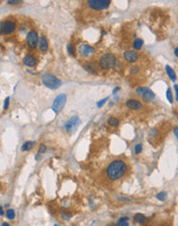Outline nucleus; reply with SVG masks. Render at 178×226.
I'll list each match as a JSON object with an SVG mask.
<instances>
[{
    "label": "nucleus",
    "mask_w": 178,
    "mask_h": 226,
    "mask_svg": "<svg viewBox=\"0 0 178 226\" xmlns=\"http://www.w3.org/2000/svg\"><path fill=\"white\" fill-rule=\"evenodd\" d=\"M26 40H27V45H28L30 49H36V46L38 45V40H39L37 32L34 31V30L29 31L28 33H27Z\"/></svg>",
    "instance_id": "0eeeda50"
},
{
    "label": "nucleus",
    "mask_w": 178,
    "mask_h": 226,
    "mask_svg": "<svg viewBox=\"0 0 178 226\" xmlns=\"http://www.w3.org/2000/svg\"><path fill=\"white\" fill-rule=\"evenodd\" d=\"M134 220L136 221L137 223H139V224H143L144 222H146L147 218L142 214H136L134 217Z\"/></svg>",
    "instance_id": "dca6fc26"
},
{
    "label": "nucleus",
    "mask_w": 178,
    "mask_h": 226,
    "mask_svg": "<svg viewBox=\"0 0 178 226\" xmlns=\"http://www.w3.org/2000/svg\"><path fill=\"white\" fill-rule=\"evenodd\" d=\"M34 146H35V142H33V141L25 142L23 144V146H22V151H28V150H31Z\"/></svg>",
    "instance_id": "2eb2a0df"
},
{
    "label": "nucleus",
    "mask_w": 178,
    "mask_h": 226,
    "mask_svg": "<svg viewBox=\"0 0 178 226\" xmlns=\"http://www.w3.org/2000/svg\"><path fill=\"white\" fill-rule=\"evenodd\" d=\"M107 124H108V125H110V127H117L119 124V120L117 118H115V117H110V118L107 119Z\"/></svg>",
    "instance_id": "a211bd4d"
},
{
    "label": "nucleus",
    "mask_w": 178,
    "mask_h": 226,
    "mask_svg": "<svg viewBox=\"0 0 178 226\" xmlns=\"http://www.w3.org/2000/svg\"><path fill=\"white\" fill-rule=\"evenodd\" d=\"M23 1H21V0H9L7 3L8 4H11V5H17V4H20V3H22Z\"/></svg>",
    "instance_id": "bb28decb"
},
{
    "label": "nucleus",
    "mask_w": 178,
    "mask_h": 226,
    "mask_svg": "<svg viewBox=\"0 0 178 226\" xmlns=\"http://www.w3.org/2000/svg\"><path fill=\"white\" fill-rule=\"evenodd\" d=\"M166 71H167L168 75H169V77L171 78V80L174 81V80L176 79V75H175V73H174V70H173L170 66H168V65H167V66H166Z\"/></svg>",
    "instance_id": "6ab92c4d"
},
{
    "label": "nucleus",
    "mask_w": 178,
    "mask_h": 226,
    "mask_svg": "<svg viewBox=\"0 0 178 226\" xmlns=\"http://www.w3.org/2000/svg\"><path fill=\"white\" fill-rule=\"evenodd\" d=\"M78 52L79 54H81V56L87 58V57H90L91 55L94 54V49H93L92 46H90L89 44H81L79 45V49H78Z\"/></svg>",
    "instance_id": "1a4fd4ad"
},
{
    "label": "nucleus",
    "mask_w": 178,
    "mask_h": 226,
    "mask_svg": "<svg viewBox=\"0 0 178 226\" xmlns=\"http://www.w3.org/2000/svg\"><path fill=\"white\" fill-rule=\"evenodd\" d=\"M174 52H175V56H178V49L177 47H175V51H174Z\"/></svg>",
    "instance_id": "c9c22d12"
},
{
    "label": "nucleus",
    "mask_w": 178,
    "mask_h": 226,
    "mask_svg": "<svg viewBox=\"0 0 178 226\" xmlns=\"http://www.w3.org/2000/svg\"><path fill=\"white\" fill-rule=\"evenodd\" d=\"M2 226H9V224H8V223H6V222H4V223H2Z\"/></svg>",
    "instance_id": "e433bc0d"
},
{
    "label": "nucleus",
    "mask_w": 178,
    "mask_h": 226,
    "mask_svg": "<svg viewBox=\"0 0 178 226\" xmlns=\"http://www.w3.org/2000/svg\"><path fill=\"white\" fill-rule=\"evenodd\" d=\"M38 45L39 49L42 52H46L47 49H49V42H47V39L46 38V36H40L38 40Z\"/></svg>",
    "instance_id": "ddd939ff"
},
{
    "label": "nucleus",
    "mask_w": 178,
    "mask_h": 226,
    "mask_svg": "<svg viewBox=\"0 0 178 226\" xmlns=\"http://www.w3.org/2000/svg\"><path fill=\"white\" fill-rule=\"evenodd\" d=\"M142 45H143V40L140 38H136L134 43H133V47H134L135 49H141Z\"/></svg>",
    "instance_id": "aec40b11"
},
{
    "label": "nucleus",
    "mask_w": 178,
    "mask_h": 226,
    "mask_svg": "<svg viewBox=\"0 0 178 226\" xmlns=\"http://www.w3.org/2000/svg\"><path fill=\"white\" fill-rule=\"evenodd\" d=\"M66 100H67V97H66V95H65V94L59 95V96L55 99L54 103H52V110H54L56 113H59L62 109H63V107L65 106Z\"/></svg>",
    "instance_id": "423d86ee"
},
{
    "label": "nucleus",
    "mask_w": 178,
    "mask_h": 226,
    "mask_svg": "<svg viewBox=\"0 0 178 226\" xmlns=\"http://www.w3.org/2000/svg\"><path fill=\"white\" fill-rule=\"evenodd\" d=\"M127 107L132 110H139L142 108V104H141V102L138 101V100L131 99L127 101Z\"/></svg>",
    "instance_id": "f8f14e48"
},
{
    "label": "nucleus",
    "mask_w": 178,
    "mask_h": 226,
    "mask_svg": "<svg viewBox=\"0 0 178 226\" xmlns=\"http://www.w3.org/2000/svg\"><path fill=\"white\" fill-rule=\"evenodd\" d=\"M67 51H68V52L71 56H75L76 55V52H75V49L74 46L72 44H68L67 45Z\"/></svg>",
    "instance_id": "5701e85b"
},
{
    "label": "nucleus",
    "mask_w": 178,
    "mask_h": 226,
    "mask_svg": "<svg viewBox=\"0 0 178 226\" xmlns=\"http://www.w3.org/2000/svg\"><path fill=\"white\" fill-rule=\"evenodd\" d=\"M124 58L127 62L129 63H135L138 60V54L136 52L128 51L124 52Z\"/></svg>",
    "instance_id": "9b49d317"
},
{
    "label": "nucleus",
    "mask_w": 178,
    "mask_h": 226,
    "mask_svg": "<svg viewBox=\"0 0 178 226\" xmlns=\"http://www.w3.org/2000/svg\"><path fill=\"white\" fill-rule=\"evenodd\" d=\"M98 64H99L100 68L104 70L111 69L116 65V58L113 54H105L99 59Z\"/></svg>",
    "instance_id": "f03ea898"
},
{
    "label": "nucleus",
    "mask_w": 178,
    "mask_h": 226,
    "mask_svg": "<svg viewBox=\"0 0 178 226\" xmlns=\"http://www.w3.org/2000/svg\"><path fill=\"white\" fill-rule=\"evenodd\" d=\"M147 90H148V89H147V87H138L136 92H137V94H138V95H140V96H142V95H144L145 93L147 92Z\"/></svg>",
    "instance_id": "393cba45"
},
{
    "label": "nucleus",
    "mask_w": 178,
    "mask_h": 226,
    "mask_svg": "<svg viewBox=\"0 0 178 226\" xmlns=\"http://www.w3.org/2000/svg\"><path fill=\"white\" fill-rule=\"evenodd\" d=\"M78 124H79L78 117L73 116V117H71L68 121H67L66 124H65V130H66L68 133H70V132H72V130H74L75 129H76Z\"/></svg>",
    "instance_id": "6e6552de"
},
{
    "label": "nucleus",
    "mask_w": 178,
    "mask_h": 226,
    "mask_svg": "<svg viewBox=\"0 0 178 226\" xmlns=\"http://www.w3.org/2000/svg\"><path fill=\"white\" fill-rule=\"evenodd\" d=\"M132 72H134V73H136V72H138V67L132 68Z\"/></svg>",
    "instance_id": "473e14b6"
},
{
    "label": "nucleus",
    "mask_w": 178,
    "mask_h": 226,
    "mask_svg": "<svg viewBox=\"0 0 178 226\" xmlns=\"http://www.w3.org/2000/svg\"><path fill=\"white\" fill-rule=\"evenodd\" d=\"M166 196H167V194H166V192H160V193H157V198L159 200H161V202H163V200H165L166 199Z\"/></svg>",
    "instance_id": "b1692460"
},
{
    "label": "nucleus",
    "mask_w": 178,
    "mask_h": 226,
    "mask_svg": "<svg viewBox=\"0 0 178 226\" xmlns=\"http://www.w3.org/2000/svg\"><path fill=\"white\" fill-rule=\"evenodd\" d=\"M55 226H60V225H57V224H56V225H55Z\"/></svg>",
    "instance_id": "58836bf2"
},
{
    "label": "nucleus",
    "mask_w": 178,
    "mask_h": 226,
    "mask_svg": "<svg viewBox=\"0 0 178 226\" xmlns=\"http://www.w3.org/2000/svg\"><path fill=\"white\" fill-rule=\"evenodd\" d=\"M41 81L46 87H49V89H56L61 85V81H60L56 76H54V75H52L49 73L42 75Z\"/></svg>",
    "instance_id": "7ed1b4c3"
},
{
    "label": "nucleus",
    "mask_w": 178,
    "mask_h": 226,
    "mask_svg": "<svg viewBox=\"0 0 178 226\" xmlns=\"http://www.w3.org/2000/svg\"><path fill=\"white\" fill-rule=\"evenodd\" d=\"M107 100H108V98H105V99H103V100H101V101H99L98 102V104H97V106L98 107H102L103 105L105 104V102H107Z\"/></svg>",
    "instance_id": "7c9ffc66"
},
{
    "label": "nucleus",
    "mask_w": 178,
    "mask_h": 226,
    "mask_svg": "<svg viewBox=\"0 0 178 226\" xmlns=\"http://www.w3.org/2000/svg\"><path fill=\"white\" fill-rule=\"evenodd\" d=\"M84 68H86L89 72H92V73H94V74H97V71H96L97 69L94 67V64H93V63H91V62L86 63V64H84Z\"/></svg>",
    "instance_id": "f3484780"
},
{
    "label": "nucleus",
    "mask_w": 178,
    "mask_h": 226,
    "mask_svg": "<svg viewBox=\"0 0 178 226\" xmlns=\"http://www.w3.org/2000/svg\"><path fill=\"white\" fill-rule=\"evenodd\" d=\"M2 215H4V212H3V208H2V207H0V216H2Z\"/></svg>",
    "instance_id": "f704fd0d"
},
{
    "label": "nucleus",
    "mask_w": 178,
    "mask_h": 226,
    "mask_svg": "<svg viewBox=\"0 0 178 226\" xmlns=\"http://www.w3.org/2000/svg\"><path fill=\"white\" fill-rule=\"evenodd\" d=\"M141 151H142V145L141 144H137L136 146H135V153L139 154Z\"/></svg>",
    "instance_id": "cd10ccee"
},
{
    "label": "nucleus",
    "mask_w": 178,
    "mask_h": 226,
    "mask_svg": "<svg viewBox=\"0 0 178 226\" xmlns=\"http://www.w3.org/2000/svg\"><path fill=\"white\" fill-rule=\"evenodd\" d=\"M108 226H114L113 224H110V225H108Z\"/></svg>",
    "instance_id": "4c0bfd02"
},
{
    "label": "nucleus",
    "mask_w": 178,
    "mask_h": 226,
    "mask_svg": "<svg viewBox=\"0 0 178 226\" xmlns=\"http://www.w3.org/2000/svg\"><path fill=\"white\" fill-rule=\"evenodd\" d=\"M46 145H44V144H41V145H40V147H39V150H38V153H37V155H39V154H42V153H44V152H46Z\"/></svg>",
    "instance_id": "a878e982"
},
{
    "label": "nucleus",
    "mask_w": 178,
    "mask_h": 226,
    "mask_svg": "<svg viewBox=\"0 0 178 226\" xmlns=\"http://www.w3.org/2000/svg\"><path fill=\"white\" fill-rule=\"evenodd\" d=\"M17 29V23L12 20H4L0 23V34L9 35L12 34Z\"/></svg>",
    "instance_id": "20e7f679"
},
{
    "label": "nucleus",
    "mask_w": 178,
    "mask_h": 226,
    "mask_svg": "<svg viewBox=\"0 0 178 226\" xmlns=\"http://www.w3.org/2000/svg\"><path fill=\"white\" fill-rule=\"evenodd\" d=\"M70 217H71V216H70V214H67V213H65V212L62 213V218H63L64 220H69Z\"/></svg>",
    "instance_id": "2f4dec72"
},
{
    "label": "nucleus",
    "mask_w": 178,
    "mask_h": 226,
    "mask_svg": "<svg viewBox=\"0 0 178 226\" xmlns=\"http://www.w3.org/2000/svg\"><path fill=\"white\" fill-rule=\"evenodd\" d=\"M174 134H175V137H178V130H177V127H175L174 129Z\"/></svg>",
    "instance_id": "72a5a7b5"
},
{
    "label": "nucleus",
    "mask_w": 178,
    "mask_h": 226,
    "mask_svg": "<svg viewBox=\"0 0 178 226\" xmlns=\"http://www.w3.org/2000/svg\"><path fill=\"white\" fill-rule=\"evenodd\" d=\"M87 4L95 11H102V9L108 8L110 5V1L109 0H90V1H87Z\"/></svg>",
    "instance_id": "39448f33"
},
{
    "label": "nucleus",
    "mask_w": 178,
    "mask_h": 226,
    "mask_svg": "<svg viewBox=\"0 0 178 226\" xmlns=\"http://www.w3.org/2000/svg\"><path fill=\"white\" fill-rule=\"evenodd\" d=\"M9 101H11V98L7 97L6 99H5V101H4V106H3V109H4V110H7V108H8Z\"/></svg>",
    "instance_id": "c756f323"
},
{
    "label": "nucleus",
    "mask_w": 178,
    "mask_h": 226,
    "mask_svg": "<svg viewBox=\"0 0 178 226\" xmlns=\"http://www.w3.org/2000/svg\"><path fill=\"white\" fill-rule=\"evenodd\" d=\"M23 63L24 65H26L28 67H34L37 65V58L33 56V55H27V56L24 57Z\"/></svg>",
    "instance_id": "9d476101"
},
{
    "label": "nucleus",
    "mask_w": 178,
    "mask_h": 226,
    "mask_svg": "<svg viewBox=\"0 0 178 226\" xmlns=\"http://www.w3.org/2000/svg\"><path fill=\"white\" fill-rule=\"evenodd\" d=\"M167 98H168V100H169V102H170V103H172V102H173V99H172V94H171V89H167Z\"/></svg>",
    "instance_id": "c85d7f7f"
},
{
    "label": "nucleus",
    "mask_w": 178,
    "mask_h": 226,
    "mask_svg": "<svg viewBox=\"0 0 178 226\" xmlns=\"http://www.w3.org/2000/svg\"><path fill=\"white\" fill-rule=\"evenodd\" d=\"M5 215H6L7 219H9V220L14 219V217H16V213H14V211L12 210V209H8V210H7L6 213H5Z\"/></svg>",
    "instance_id": "412c9836"
},
{
    "label": "nucleus",
    "mask_w": 178,
    "mask_h": 226,
    "mask_svg": "<svg viewBox=\"0 0 178 226\" xmlns=\"http://www.w3.org/2000/svg\"><path fill=\"white\" fill-rule=\"evenodd\" d=\"M142 98H143V100H144L145 102H149V101H151V100H154V94L148 89V90H147V92L145 93L144 95H142Z\"/></svg>",
    "instance_id": "4468645a"
},
{
    "label": "nucleus",
    "mask_w": 178,
    "mask_h": 226,
    "mask_svg": "<svg viewBox=\"0 0 178 226\" xmlns=\"http://www.w3.org/2000/svg\"><path fill=\"white\" fill-rule=\"evenodd\" d=\"M128 220H129L128 217H122L121 219L119 220V222H117V226H129Z\"/></svg>",
    "instance_id": "4be33fe9"
},
{
    "label": "nucleus",
    "mask_w": 178,
    "mask_h": 226,
    "mask_svg": "<svg viewBox=\"0 0 178 226\" xmlns=\"http://www.w3.org/2000/svg\"><path fill=\"white\" fill-rule=\"evenodd\" d=\"M127 164L122 160H113L106 169V176L109 180L115 181L124 177L127 172Z\"/></svg>",
    "instance_id": "f257e3e1"
}]
</instances>
